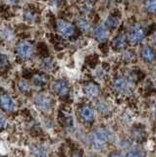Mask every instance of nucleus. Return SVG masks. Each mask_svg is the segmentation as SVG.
Segmentation results:
<instances>
[{
  "mask_svg": "<svg viewBox=\"0 0 156 157\" xmlns=\"http://www.w3.org/2000/svg\"><path fill=\"white\" fill-rule=\"evenodd\" d=\"M53 88H54V91L60 96H65L69 92V86L65 81L62 80L55 82L54 85H53Z\"/></svg>",
  "mask_w": 156,
  "mask_h": 157,
  "instance_id": "obj_8",
  "label": "nucleus"
},
{
  "mask_svg": "<svg viewBox=\"0 0 156 157\" xmlns=\"http://www.w3.org/2000/svg\"><path fill=\"white\" fill-rule=\"evenodd\" d=\"M154 113H155V116H156V104H155V108H154Z\"/></svg>",
  "mask_w": 156,
  "mask_h": 157,
  "instance_id": "obj_23",
  "label": "nucleus"
},
{
  "mask_svg": "<svg viewBox=\"0 0 156 157\" xmlns=\"http://www.w3.org/2000/svg\"><path fill=\"white\" fill-rule=\"evenodd\" d=\"M107 140H108V134L103 129H97L95 130L91 135V142L94 148L100 149L105 144Z\"/></svg>",
  "mask_w": 156,
  "mask_h": 157,
  "instance_id": "obj_1",
  "label": "nucleus"
},
{
  "mask_svg": "<svg viewBox=\"0 0 156 157\" xmlns=\"http://www.w3.org/2000/svg\"><path fill=\"white\" fill-rule=\"evenodd\" d=\"M46 82H47V78H46V77L44 75H36L32 78L33 85H35L36 86H37V87L43 86L46 83Z\"/></svg>",
  "mask_w": 156,
  "mask_h": 157,
  "instance_id": "obj_14",
  "label": "nucleus"
},
{
  "mask_svg": "<svg viewBox=\"0 0 156 157\" xmlns=\"http://www.w3.org/2000/svg\"><path fill=\"white\" fill-rule=\"evenodd\" d=\"M36 105L40 108L41 111H49L52 108V98L47 94H40L35 99Z\"/></svg>",
  "mask_w": 156,
  "mask_h": 157,
  "instance_id": "obj_3",
  "label": "nucleus"
},
{
  "mask_svg": "<svg viewBox=\"0 0 156 157\" xmlns=\"http://www.w3.org/2000/svg\"><path fill=\"white\" fill-rule=\"evenodd\" d=\"M32 151L33 152V154L37 155V156H43V155L46 154L45 149L42 148V147H40V146H38V145L33 146L32 148Z\"/></svg>",
  "mask_w": 156,
  "mask_h": 157,
  "instance_id": "obj_18",
  "label": "nucleus"
},
{
  "mask_svg": "<svg viewBox=\"0 0 156 157\" xmlns=\"http://www.w3.org/2000/svg\"><path fill=\"white\" fill-rule=\"evenodd\" d=\"M19 90H20L22 92H26L30 90V86H29V83L27 82V81L25 80H22L19 82Z\"/></svg>",
  "mask_w": 156,
  "mask_h": 157,
  "instance_id": "obj_20",
  "label": "nucleus"
},
{
  "mask_svg": "<svg viewBox=\"0 0 156 157\" xmlns=\"http://www.w3.org/2000/svg\"><path fill=\"white\" fill-rule=\"evenodd\" d=\"M144 37H145V32L141 27L135 26L130 29L128 39L131 44H136L140 42L141 40H143Z\"/></svg>",
  "mask_w": 156,
  "mask_h": 157,
  "instance_id": "obj_2",
  "label": "nucleus"
},
{
  "mask_svg": "<svg viewBox=\"0 0 156 157\" xmlns=\"http://www.w3.org/2000/svg\"><path fill=\"white\" fill-rule=\"evenodd\" d=\"M85 92L89 96L95 97V96L98 95L99 88H98V86H97L93 85V83H89V85H87V86H85Z\"/></svg>",
  "mask_w": 156,
  "mask_h": 157,
  "instance_id": "obj_13",
  "label": "nucleus"
},
{
  "mask_svg": "<svg viewBox=\"0 0 156 157\" xmlns=\"http://www.w3.org/2000/svg\"><path fill=\"white\" fill-rule=\"evenodd\" d=\"M118 24H119L118 20H117L115 17H112V16H109L105 21V25L109 29H116L117 27H118Z\"/></svg>",
  "mask_w": 156,
  "mask_h": 157,
  "instance_id": "obj_16",
  "label": "nucleus"
},
{
  "mask_svg": "<svg viewBox=\"0 0 156 157\" xmlns=\"http://www.w3.org/2000/svg\"><path fill=\"white\" fill-rule=\"evenodd\" d=\"M89 2H93V1H94V0H89Z\"/></svg>",
  "mask_w": 156,
  "mask_h": 157,
  "instance_id": "obj_24",
  "label": "nucleus"
},
{
  "mask_svg": "<svg viewBox=\"0 0 156 157\" xmlns=\"http://www.w3.org/2000/svg\"><path fill=\"white\" fill-rule=\"evenodd\" d=\"M141 56L146 62H152L155 59V52L151 47H145L141 51Z\"/></svg>",
  "mask_w": 156,
  "mask_h": 157,
  "instance_id": "obj_11",
  "label": "nucleus"
},
{
  "mask_svg": "<svg viewBox=\"0 0 156 157\" xmlns=\"http://www.w3.org/2000/svg\"><path fill=\"white\" fill-rule=\"evenodd\" d=\"M11 3H13V4H17V3H20L22 0H9Z\"/></svg>",
  "mask_w": 156,
  "mask_h": 157,
  "instance_id": "obj_22",
  "label": "nucleus"
},
{
  "mask_svg": "<svg viewBox=\"0 0 156 157\" xmlns=\"http://www.w3.org/2000/svg\"><path fill=\"white\" fill-rule=\"evenodd\" d=\"M18 55L23 59L30 58L32 53V46L30 42L28 41H21L16 47Z\"/></svg>",
  "mask_w": 156,
  "mask_h": 157,
  "instance_id": "obj_5",
  "label": "nucleus"
},
{
  "mask_svg": "<svg viewBox=\"0 0 156 157\" xmlns=\"http://www.w3.org/2000/svg\"><path fill=\"white\" fill-rule=\"evenodd\" d=\"M144 7L148 13L156 12V0H146L144 3Z\"/></svg>",
  "mask_w": 156,
  "mask_h": 157,
  "instance_id": "obj_15",
  "label": "nucleus"
},
{
  "mask_svg": "<svg viewBox=\"0 0 156 157\" xmlns=\"http://www.w3.org/2000/svg\"><path fill=\"white\" fill-rule=\"evenodd\" d=\"M81 117L86 122H91L94 118L93 109L89 106H84L81 109Z\"/></svg>",
  "mask_w": 156,
  "mask_h": 157,
  "instance_id": "obj_9",
  "label": "nucleus"
},
{
  "mask_svg": "<svg viewBox=\"0 0 156 157\" xmlns=\"http://www.w3.org/2000/svg\"><path fill=\"white\" fill-rule=\"evenodd\" d=\"M57 31L65 37H70L75 33V28L71 24L58 20L57 21Z\"/></svg>",
  "mask_w": 156,
  "mask_h": 157,
  "instance_id": "obj_4",
  "label": "nucleus"
},
{
  "mask_svg": "<svg viewBox=\"0 0 156 157\" xmlns=\"http://www.w3.org/2000/svg\"><path fill=\"white\" fill-rule=\"evenodd\" d=\"M8 64H9V61H8L7 56L5 55V54L0 53V70L6 68L8 66Z\"/></svg>",
  "mask_w": 156,
  "mask_h": 157,
  "instance_id": "obj_19",
  "label": "nucleus"
},
{
  "mask_svg": "<svg viewBox=\"0 0 156 157\" xmlns=\"http://www.w3.org/2000/svg\"><path fill=\"white\" fill-rule=\"evenodd\" d=\"M0 107L6 112H12L15 109V103L9 95L2 94L0 95Z\"/></svg>",
  "mask_w": 156,
  "mask_h": 157,
  "instance_id": "obj_6",
  "label": "nucleus"
},
{
  "mask_svg": "<svg viewBox=\"0 0 156 157\" xmlns=\"http://www.w3.org/2000/svg\"><path fill=\"white\" fill-rule=\"evenodd\" d=\"M94 36L98 41H104L108 37V33H107L105 26H103V25L97 26L94 29Z\"/></svg>",
  "mask_w": 156,
  "mask_h": 157,
  "instance_id": "obj_10",
  "label": "nucleus"
},
{
  "mask_svg": "<svg viewBox=\"0 0 156 157\" xmlns=\"http://www.w3.org/2000/svg\"><path fill=\"white\" fill-rule=\"evenodd\" d=\"M78 25H79L80 29L82 32H89V29L90 28V25H89V21L86 19H80L79 21H78Z\"/></svg>",
  "mask_w": 156,
  "mask_h": 157,
  "instance_id": "obj_17",
  "label": "nucleus"
},
{
  "mask_svg": "<svg viewBox=\"0 0 156 157\" xmlns=\"http://www.w3.org/2000/svg\"><path fill=\"white\" fill-rule=\"evenodd\" d=\"M126 45V36L124 34H120L113 40V47L117 50H121Z\"/></svg>",
  "mask_w": 156,
  "mask_h": 157,
  "instance_id": "obj_12",
  "label": "nucleus"
},
{
  "mask_svg": "<svg viewBox=\"0 0 156 157\" xmlns=\"http://www.w3.org/2000/svg\"><path fill=\"white\" fill-rule=\"evenodd\" d=\"M114 88L120 93H124V94L125 93H128L130 90V87H129V83H128V81H127V78L123 77L117 78L114 81Z\"/></svg>",
  "mask_w": 156,
  "mask_h": 157,
  "instance_id": "obj_7",
  "label": "nucleus"
},
{
  "mask_svg": "<svg viewBox=\"0 0 156 157\" xmlns=\"http://www.w3.org/2000/svg\"><path fill=\"white\" fill-rule=\"evenodd\" d=\"M6 125V118L0 115V129H2V128H4Z\"/></svg>",
  "mask_w": 156,
  "mask_h": 157,
  "instance_id": "obj_21",
  "label": "nucleus"
}]
</instances>
